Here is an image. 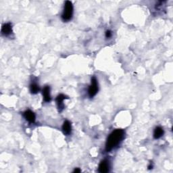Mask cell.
Wrapping results in <instances>:
<instances>
[{"label":"cell","mask_w":173,"mask_h":173,"mask_svg":"<svg viewBox=\"0 0 173 173\" xmlns=\"http://www.w3.org/2000/svg\"><path fill=\"white\" fill-rule=\"evenodd\" d=\"M125 137V131L123 129H116L110 134L105 143V150L110 151L119 145Z\"/></svg>","instance_id":"cell-1"},{"label":"cell","mask_w":173,"mask_h":173,"mask_svg":"<svg viewBox=\"0 0 173 173\" xmlns=\"http://www.w3.org/2000/svg\"><path fill=\"white\" fill-rule=\"evenodd\" d=\"M109 164L107 160H103L99 165V172L105 173L109 171Z\"/></svg>","instance_id":"cell-7"},{"label":"cell","mask_w":173,"mask_h":173,"mask_svg":"<svg viewBox=\"0 0 173 173\" xmlns=\"http://www.w3.org/2000/svg\"><path fill=\"white\" fill-rule=\"evenodd\" d=\"M164 133V131L163 130V128L160 127V126H157V127L155 128V130H154V137L156 139H160L161 137L163 136Z\"/></svg>","instance_id":"cell-10"},{"label":"cell","mask_w":173,"mask_h":173,"mask_svg":"<svg viewBox=\"0 0 173 173\" xmlns=\"http://www.w3.org/2000/svg\"><path fill=\"white\" fill-rule=\"evenodd\" d=\"M73 15V3L70 1H66L64 4V8L62 14V19L64 21H68L71 20Z\"/></svg>","instance_id":"cell-2"},{"label":"cell","mask_w":173,"mask_h":173,"mask_svg":"<svg viewBox=\"0 0 173 173\" xmlns=\"http://www.w3.org/2000/svg\"><path fill=\"white\" fill-rule=\"evenodd\" d=\"M12 33V25L10 23H5L1 27V33L4 36H8Z\"/></svg>","instance_id":"cell-6"},{"label":"cell","mask_w":173,"mask_h":173,"mask_svg":"<svg viewBox=\"0 0 173 173\" xmlns=\"http://www.w3.org/2000/svg\"><path fill=\"white\" fill-rule=\"evenodd\" d=\"M98 91V82L95 76H93L91 78V84L89 86L88 94L90 97H94L97 94Z\"/></svg>","instance_id":"cell-3"},{"label":"cell","mask_w":173,"mask_h":173,"mask_svg":"<svg viewBox=\"0 0 173 173\" xmlns=\"http://www.w3.org/2000/svg\"><path fill=\"white\" fill-rule=\"evenodd\" d=\"M81 172V170L79 169H76L75 170H74V172Z\"/></svg>","instance_id":"cell-13"},{"label":"cell","mask_w":173,"mask_h":173,"mask_svg":"<svg viewBox=\"0 0 173 173\" xmlns=\"http://www.w3.org/2000/svg\"><path fill=\"white\" fill-rule=\"evenodd\" d=\"M71 131H72V126L71 123H70L68 120L64 121L62 125V131L64 135H70L71 133Z\"/></svg>","instance_id":"cell-8"},{"label":"cell","mask_w":173,"mask_h":173,"mask_svg":"<svg viewBox=\"0 0 173 173\" xmlns=\"http://www.w3.org/2000/svg\"><path fill=\"white\" fill-rule=\"evenodd\" d=\"M43 96L44 101L46 102H50L51 101L50 95V87L49 86H45L43 89Z\"/></svg>","instance_id":"cell-9"},{"label":"cell","mask_w":173,"mask_h":173,"mask_svg":"<svg viewBox=\"0 0 173 173\" xmlns=\"http://www.w3.org/2000/svg\"><path fill=\"white\" fill-rule=\"evenodd\" d=\"M40 88L37 83H32L30 85V91L33 94H36L39 91Z\"/></svg>","instance_id":"cell-11"},{"label":"cell","mask_w":173,"mask_h":173,"mask_svg":"<svg viewBox=\"0 0 173 173\" xmlns=\"http://www.w3.org/2000/svg\"><path fill=\"white\" fill-rule=\"evenodd\" d=\"M105 37H106V38H110L112 37V32L110 30H107L105 32Z\"/></svg>","instance_id":"cell-12"},{"label":"cell","mask_w":173,"mask_h":173,"mask_svg":"<svg viewBox=\"0 0 173 173\" xmlns=\"http://www.w3.org/2000/svg\"><path fill=\"white\" fill-rule=\"evenodd\" d=\"M24 117L28 122L30 123H34L35 122V114L31 110H27L24 112Z\"/></svg>","instance_id":"cell-4"},{"label":"cell","mask_w":173,"mask_h":173,"mask_svg":"<svg viewBox=\"0 0 173 173\" xmlns=\"http://www.w3.org/2000/svg\"><path fill=\"white\" fill-rule=\"evenodd\" d=\"M65 99H68V97L63 94L59 95L56 98V103H57V105H58V110H60V112H61V111L64 109V105L63 102Z\"/></svg>","instance_id":"cell-5"}]
</instances>
